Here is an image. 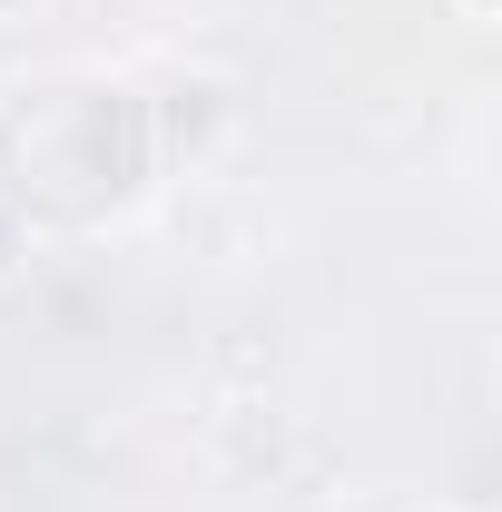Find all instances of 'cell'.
<instances>
[{
  "label": "cell",
  "instance_id": "6da1fadb",
  "mask_svg": "<svg viewBox=\"0 0 502 512\" xmlns=\"http://www.w3.org/2000/svg\"><path fill=\"white\" fill-rule=\"evenodd\" d=\"M158 168H168L158 119L119 79H50V89H20L0 109V197L20 217L89 227V217L128 207Z\"/></svg>",
  "mask_w": 502,
  "mask_h": 512
},
{
  "label": "cell",
  "instance_id": "7a4b0ae2",
  "mask_svg": "<svg viewBox=\"0 0 502 512\" xmlns=\"http://www.w3.org/2000/svg\"><path fill=\"white\" fill-rule=\"evenodd\" d=\"M453 10H463V20H493V10H502V0H453Z\"/></svg>",
  "mask_w": 502,
  "mask_h": 512
},
{
  "label": "cell",
  "instance_id": "3957f363",
  "mask_svg": "<svg viewBox=\"0 0 502 512\" xmlns=\"http://www.w3.org/2000/svg\"><path fill=\"white\" fill-rule=\"evenodd\" d=\"M20 10H30V0H0V20H20Z\"/></svg>",
  "mask_w": 502,
  "mask_h": 512
},
{
  "label": "cell",
  "instance_id": "277c9868",
  "mask_svg": "<svg viewBox=\"0 0 502 512\" xmlns=\"http://www.w3.org/2000/svg\"><path fill=\"white\" fill-rule=\"evenodd\" d=\"M335 512H384V503H335Z\"/></svg>",
  "mask_w": 502,
  "mask_h": 512
},
{
  "label": "cell",
  "instance_id": "5b68a950",
  "mask_svg": "<svg viewBox=\"0 0 502 512\" xmlns=\"http://www.w3.org/2000/svg\"><path fill=\"white\" fill-rule=\"evenodd\" d=\"M434 512H483V503H434Z\"/></svg>",
  "mask_w": 502,
  "mask_h": 512
}]
</instances>
